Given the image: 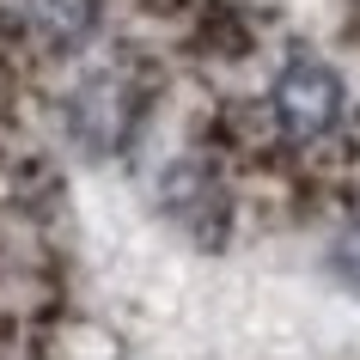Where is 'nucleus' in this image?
Wrapping results in <instances>:
<instances>
[{"instance_id": "obj_2", "label": "nucleus", "mask_w": 360, "mask_h": 360, "mask_svg": "<svg viewBox=\"0 0 360 360\" xmlns=\"http://www.w3.org/2000/svg\"><path fill=\"white\" fill-rule=\"evenodd\" d=\"M31 19L56 49H79L98 31V0H31Z\"/></svg>"}, {"instance_id": "obj_4", "label": "nucleus", "mask_w": 360, "mask_h": 360, "mask_svg": "<svg viewBox=\"0 0 360 360\" xmlns=\"http://www.w3.org/2000/svg\"><path fill=\"white\" fill-rule=\"evenodd\" d=\"M330 263H336V275H342L348 287H360V220H354V226H348V232L336 238V250H330Z\"/></svg>"}, {"instance_id": "obj_3", "label": "nucleus", "mask_w": 360, "mask_h": 360, "mask_svg": "<svg viewBox=\"0 0 360 360\" xmlns=\"http://www.w3.org/2000/svg\"><path fill=\"white\" fill-rule=\"evenodd\" d=\"M159 195H165V208L177 214V220H190V226H202V214H220V190H214L190 159H177V165L165 171Z\"/></svg>"}, {"instance_id": "obj_1", "label": "nucleus", "mask_w": 360, "mask_h": 360, "mask_svg": "<svg viewBox=\"0 0 360 360\" xmlns=\"http://www.w3.org/2000/svg\"><path fill=\"white\" fill-rule=\"evenodd\" d=\"M275 116L293 141H323L342 122V79L318 56H293L275 74Z\"/></svg>"}]
</instances>
